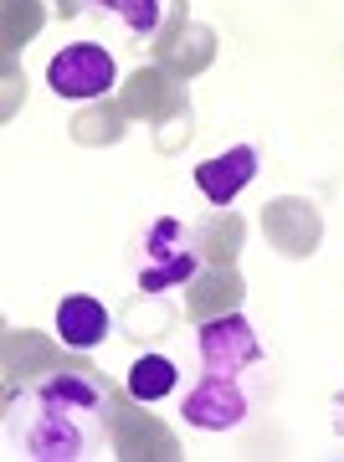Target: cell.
I'll return each mask as SVG.
<instances>
[{
  "label": "cell",
  "mask_w": 344,
  "mask_h": 462,
  "mask_svg": "<svg viewBox=\"0 0 344 462\" xmlns=\"http://www.w3.org/2000/svg\"><path fill=\"white\" fill-rule=\"evenodd\" d=\"M16 437L36 462L93 457L103 442V385L82 370H57L16 401Z\"/></svg>",
  "instance_id": "obj_1"
},
{
  "label": "cell",
  "mask_w": 344,
  "mask_h": 462,
  "mask_svg": "<svg viewBox=\"0 0 344 462\" xmlns=\"http://www.w3.org/2000/svg\"><path fill=\"white\" fill-rule=\"evenodd\" d=\"M200 273V247L196 236L175 221V216H160L144 236V263H139V293H170V288H185V282Z\"/></svg>",
  "instance_id": "obj_2"
},
{
  "label": "cell",
  "mask_w": 344,
  "mask_h": 462,
  "mask_svg": "<svg viewBox=\"0 0 344 462\" xmlns=\"http://www.w3.org/2000/svg\"><path fill=\"white\" fill-rule=\"evenodd\" d=\"M47 83L57 98H98L114 88V57L93 42H78V47H62L47 67Z\"/></svg>",
  "instance_id": "obj_3"
},
{
  "label": "cell",
  "mask_w": 344,
  "mask_h": 462,
  "mask_svg": "<svg viewBox=\"0 0 344 462\" xmlns=\"http://www.w3.org/2000/svg\"><path fill=\"white\" fill-rule=\"evenodd\" d=\"M200 360H206V375H242L246 365L263 360V345L242 314H227L200 329Z\"/></svg>",
  "instance_id": "obj_4"
},
{
  "label": "cell",
  "mask_w": 344,
  "mask_h": 462,
  "mask_svg": "<svg viewBox=\"0 0 344 462\" xmlns=\"http://www.w3.org/2000/svg\"><path fill=\"white\" fill-rule=\"evenodd\" d=\"M181 416L191 421V427L200 431H231V427H242L246 421V396H242V385H237V375H206L185 396Z\"/></svg>",
  "instance_id": "obj_5"
},
{
  "label": "cell",
  "mask_w": 344,
  "mask_h": 462,
  "mask_svg": "<svg viewBox=\"0 0 344 462\" xmlns=\"http://www.w3.org/2000/svg\"><path fill=\"white\" fill-rule=\"evenodd\" d=\"M252 175H257V149L252 144H237L227 154H211L206 165H196V185L211 206H231L252 185Z\"/></svg>",
  "instance_id": "obj_6"
},
{
  "label": "cell",
  "mask_w": 344,
  "mask_h": 462,
  "mask_svg": "<svg viewBox=\"0 0 344 462\" xmlns=\"http://www.w3.org/2000/svg\"><path fill=\"white\" fill-rule=\"evenodd\" d=\"M108 329H114V319H108V309L93 293H67L57 303V334H62V345L93 349L108 339Z\"/></svg>",
  "instance_id": "obj_7"
},
{
  "label": "cell",
  "mask_w": 344,
  "mask_h": 462,
  "mask_svg": "<svg viewBox=\"0 0 344 462\" xmlns=\"http://www.w3.org/2000/svg\"><path fill=\"white\" fill-rule=\"evenodd\" d=\"M175 365L164 360V355H144V360L129 365V396L134 401H164L175 391Z\"/></svg>",
  "instance_id": "obj_8"
},
{
  "label": "cell",
  "mask_w": 344,
  "mask_h": 462,
  "mask_svg": "<svg viewBox=\"0 0 344 462\" xmlns=\"http://www.w3.org/2000/svg\"><path fill=\"white\" fill-rule=\"evenodd\" d=\"M93 5L108 11V16H118L134 36H149L160 26V0H93Z\"/></svg>",
  "instance_id": "obj_9"
},
{
  "label": "cell",
  "mask_w": 344,
  "mask_h": 462,
  "mask_svg": "<svg viewBox=\"0 0 344 462\" xmlns=\"http://www.w3.org/2000/svg\"><path fill=\"white\" fill-rule=\"evenodd\" d=\"M339 431H344V391H339Z\"/></svg>",
  "instance_id": "obj_10"
}]
</instances>
